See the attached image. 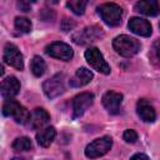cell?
I'll use <instances>...</instances> for the list:
<instances>
[{"mask_svg":"<svg viewBox=\"0 0 160 160\" xmlns=\"http://www.w3.org/2000/svg\"><path fill=\"white\" fill-rule=\"evenodd\" d=\"M112 46L118 54L125 58H130L139 52L140 42L129 35H119L112 40Z\"/></svg>","mask_w":160,"mask_h":160,"instance_id":"obj_1","label":"cell"},{"mask_svg":"<svg viewBox=\"0 0 160 160\" xmlns=\"http://www.w3.org/2000/svg\"><path fill=\"white\" fill-rule=\"evenodd\" d=\"M98 12L102 21L109 26H118L121 24L122 9L115 2H105L98 8Z\"/></svg>","mask_w":160,"mask_h":160,"instance_id":"obj_2","label":"cell"},{"mask_svg":"<svg viewBox=\"0 0 160 160\" xmlns=\"http://www.w3.org/2000/svg\"><path fill=\"white\" fill-rule=\"evenodd\" d=\"M101 38H104V30L99 25L86 26L72 35V40L78 45H88L100 40Z\"/></svg>","mask_w":160,"mask_h":160,"instance_id":"obj_3","label":"cell"},{"mask_svg":"<svg viewBox=\"0 0 160 160\" xmlns=\"http://www.w3.org/2000/svg\"><path fill=\"white\" fill-rule=\"evenodd\" d=\"M2 114L5 116H11L16 122L19 124H25L29 120V111L26 110V108H24L21 104H19L18 101L12 100V99H8L4 105H2Z\"/></svg>","mask_w":160,"mask_h":160,"instance_id":"obj_4","label":"cell"},{"mask_svg":"<svg viewBox=\"0 0 160 160\" xmlns=\"http://www.w3.org/2000/svg\"><path fill=\"white\" fill-rule=\"evenodd\" d=\"M65 75L64 74H56L52 78L48 79L42 84V90L45 95L50 99H54L59 95H61L65 91Z\"/></svg>","mask_w":160,"mask_h":160,"instance_id":"obj_5","label":"cell"},{"mask_svg":"<svg viewBox=\"0 0 160 160\" xmlns=\"http://www.w3.org/2000/svg\"><path fill=\"white\" fill-rule=\"evenodd\" d=\"M112 145V140L110 136H102L96 140H94L92 142H90L86 149H85V155L90 159H95V158H100L102 155H105L110 148Z\"/></svg>","mask_w":160,"mask_h":160,"instance_id":"obj_6","label":"cell"},{"mask_svg":"<svg viewBox=\"0 0 160 160\" xmlns=\"http://www.w3.org/2000/svg\"><path fill=\"white\" fill-rule=\"evenodd\" d=\"M85 59L96 71L105 74V75H108L110 72V66L105 61L102 54L100 52V50L98 48H89L85 51Z\"/></svg>","mask_w":160,"mask_h":160,"instance_id":"obj_7","label":"cell"},{"mask_svg":"<svg viewBox=\"0 0 160 160\" xmlns=\"http://www.w3.org/2000/svg\"><path fill=\"white\" fill-rule=\"evenodd\" d=\"M45 51L51 58H55V59H59V60H64V61H69L74 56V51L70 48V45H68L65 42H61V41L51 42L50 45L46 46Z\"/></svg>","mask_w":160,"mask_h":160,"instance_id":"obj_8","label":"cell"},{"mask_svg":"<svg viewBox=\"0 0 160 160\" xmlns=\"http://www.w3.org/2000/svg\"><path fill=\"white\" fill-rule=\"evenodd\" d=\"M4 61L18 69V70H22L24 69V59H22V55L20 52V50L14 45V44H6L5 48H4Z\"/></svg>","mask_w":160,"mask_h":160,"instance_id":"obj_9","label":"cell"},{"mask_svg":"<svg viewBox=\"0 0 160 160\" xmlns=\"http://www.w3.org/2000/svg\"><path fill=\"white\" fill-rule=\"evenodd\" d=\"M94 102V94L91 92H81L76 95L72 100V111L74 118H80L88 108H90Z\"/></svg>","mask_w":160,"mask_h":160,"instance_id":"obj_10","label":"cell"},{"mask_svg":"<svg viewBox=\"0 0 160 160\" xmlns=\"http://www.w3.org/2000/svg\"><path fill=\"white\" fill-rule=\"evenodd\" d=\"M102 105L104 108L110 112V114H118L121 101H122V95L116 91H106L102 95Z\"/></svg>","mask_w":160,"mask_h":160,"instance_id":"obj_11","label":"cell"},{"mask_svg":"<svg viewBox=\"0 0 160 160\" xmlns=\"http://www.w3.org/2000/svg\"><path fill=\"white\" fill-rule=\"evenodd\" d=\"M50 120V115L49 112L45 110V109H41V108H38L35 110H32V112L30 114L29 116V120H28V125L35 130H41Z\"/></svg>","mask_w":160,"mask_h":160,"instance_id":"obj_12","label":"cell"},{"mask_svg":"<svg viewBox=\"0 0 160 160\" xmlns=\"http://www.w3.org/2000/svg\"><path fill=\"white\" fill-rule=\"evenodd\" d=\"M128 26L134 34L140 35V36H149L151 35V31H152L150 22L141 18H131L129 20Z\"/></svg>","mask_w":160,"mask_h":160,"instance_id":"obj_13","label":"cell"},{"mask_svg":"<svg viewBox=\"0 0 160 160\" xmlns=\"http://www.w3.org/2000/svg\"><path fill=\"white\" fill-rule=\"evenodd\" d=\"M136 112L140 116L141 120L146 122H152L156 119V112L154 106L146 100V99H140L136 104Z\"/></svg>","mask_w":160,"mask_h":160,"instance_id":"obj_14","label":"cell"},{"mask_svg":"<svg viewBox=\"0 0 160 160\" xmlns=\"http://www.w3.org/2000/svg\"><path fill=\"white\" fill-rule=\"evenodd\" d=\"M20 90V82L15 76H9L1 82V94L5 99H12Z\"/></svg>","mask_w":160,"mask_h":160,"instance_id":"obj_15","label":"cell"},{"mask_svg":"<svg viewBox=\"0 0 160 160\" xmlns=\"http://www.w3.org/2000/svg\"><path fill=\"white\" fill-rule=\"evenodd\" d=\"M92 78H94V75H92V72L89 69L80 68V69L76 70V72L74 74V76L69 80V84L72 88H81V86L89 84L92 80Z\"/></svg>","mask_w":160,"mask_h":160,"instance_id":"obj_16","label":"cell"},{"mask_svg":"<svg viewBox=\"0 0 160 160\" xmlns=\"http://www.w3.org/2000/svg\"><path fill=\"white\" fill-rule=\"evenodd\" d=\"M135 10L146 16H156L160 12V6L155 0H141L135 4Z\"/></svg>","mask_w":160,"mask_h":160,"instance_id":"obj_17","label":"cell"},{"mask_svg":"<svg viewBox=\"0 0 160 160\" xmlns=\"http://www.w3.org/2000/svg\"><path fill=\"white\" fill-rule=\"evenodd\" d=\"M55 135H56V130L55 128L52 126H48L45 129H41L38 134H36V141L40 146L42 148H48L52 140L55 139Z\"/></svg>","mask_w":160,"mask_h":160,"instance_id":"obj_18","label":"cell"},{"mask_svg":"<svg viewBox=\"0 0 160 160\" xmlns=\"http://www.w3.org/2000/svg\"><path fill=\"white\" fill-rule=\"evenodd\" d=\"M30 69H31V72L35 76H41L45 72V70H46V64H45L42 58L34 56L31 62H30Z\"/></svg>","mask_w":160,"mask_h":160,"instance_id":"obj_19","label":"cell"},{"mask_svg":"<svg viewBox=\"0 0 160 160\" xmlns=\"http://www.w3.org/2000/svg\"><path fill=\"white\" fill-rule=\"evenodd\" d=\"M12 149L15 151H28L31 149L32 144H31V140L26 136H20V138H16L12 142Z\"/></svg>","mask_w":160,"mask_h":160,"instance_id":"obj_20","label":"cell"},{"mask_svg":"<svg viewBox=\"0 0 160 160\" xmlns=\"http://www.w3.org/2000/svg\"><path fill=\"white\" fill-rule=\"evenodd\" d=\"M86 5H88V1H84V0H70L66 2V6L76 15H82L85 12Z\"/></svg>","mask_w":160,"mask_h":160,"instance_id":"obj_21","label":"cell"},{"mask_svg":"<svg viewBox=\"0 0 160 160\" xmlns=\"http://www.w3.org/2000/svg\"><path fill=\"white\" fill-rule=\"evenodd\" d=\"M149 58H150V61L155 66L160 68V39L154 41V44L150 49V52H149Z\"/></svg>","mask_w":160,"mask_h":160,"instance_id":"obj_22","label":"cell"},{"mask_svg":"<svg viewBox=\"0 0 160 160\" xmlns=\"http://www.w3.org/2000/svg\"><path fill=\"white\" fill-rule=\"evenodd\" d=\"M14 25H15V29H16L18 31L24 32V34L30 32V30H31V21H30L28 18H22V16L15 18Z\"/></svg>","mask_w":160,"mask_h":160,"instance_id":"obj_23","label":"cell"},{"mask_svg":"<svg viewBox=\"0 0 160 160\" xmlns=\"http://www.w3.org/2000/svg\"><path fill=\"white\" fill-rule=\"evenodd\" d=\"M122 138H124V140H125L126 142H131V144H134V142L138 140V134H136L135 130H132V129H128V130L124 131Z\"/></svg>","mask_w":160,"mask_h":160,"instance_id":"obj_24","label":"cell"},{"mask_svg":"<svg viewBox=\"0 0 160 160\" xmlns=\"http://www.w3.org/2000/svg\"><path fill=\"white\" fill-rule=\"evenodd\" d=\"M74 26H75V22L71 21V19H70V20H69V19H64V20H62L61 29H62L64 31H69V30H71Z\"/></svg>","mask_w":160,"mask_h":160,"instance_id":"obj_25","label":"cell"},{"mask_svg":"<svg viewBox=\"0 0 160 160\" xmlns=\"http://www.w3.org/2000/svg\"><path fill=\"white\" fill-rule=\"evenodd\" d=\"M18 8H19L21 11H30V4H29V2H25V1L18 2Z\"/></svg>","mask_w":160,"mask_h":160,"instance_id":"obj_26","label":"cell"},{"mask_svg":"<svg viewBox=\"0 0 160 160\" xmlns=\"http://www.w3.org/2000/svg\"><path fill=\"white\" fill-rule=\"evenodd\" d=\"M130 160H149V158H148L145 154L139 152V154H135L134 156H131V159H130Z\"/></svg>","mask_w":160,"mask_h":160,"instance_id":"obj_27","label":"cell"},{"mask_svg":"<svg viewBox=\"0 0 160 160\" xmlns=\"http://www.w3.org/2000/svg\"><path fill=\"white\" fill-rule=\"evenodd\" d=\"M11 160H25L24 158H14V159H11Z\"/></svg>","mask_w":160,"mask_h":160,"instance_id":"obj_28","label":"cell"},{"mask_svg":"<svg viewBox=\"0 0 160 160\" xmlns=\"http://www.w3.org/2000/svg\"><path fill=\"white\" fill-rule=\"evenodd\" d=\"M159 28H160V22H159Z\"/></svg>","mask_w":160,"mask_h":160,"instance_id":"obj_29","label":"cell"}]
</instances>
